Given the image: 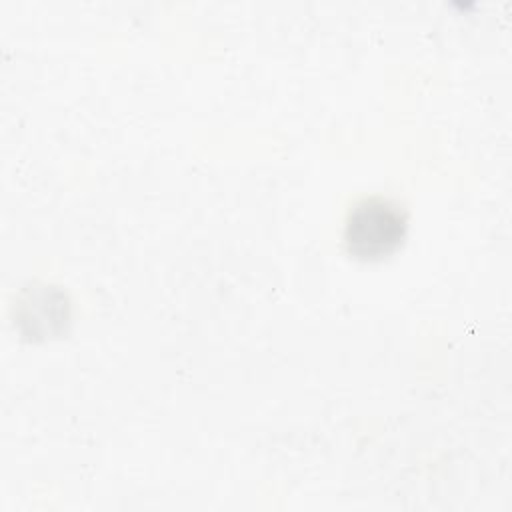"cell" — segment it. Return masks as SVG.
<instances>
[{"mask_svg":"<svg viewBox=\"0 0 512 512\" xmlns=\"http://www.w3.org/2000/svg\"><path fill=\"white\" fill-rule=\"evenodd\" d=\"M406 234L404 210L386 198L358 202L346 220L344 240L358 258H382L396 250Z\"/></svg>","mask_w":512,"mask_h":512,"instance_id":"cell-1","label":"cell"}]
</instances>
